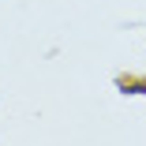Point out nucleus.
Masks as SVG:
<instances>
[]
</instances>
